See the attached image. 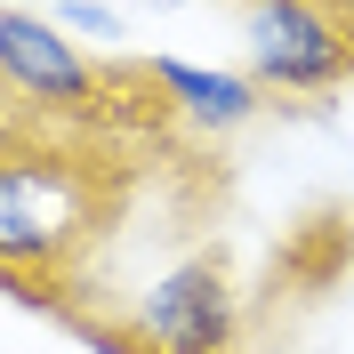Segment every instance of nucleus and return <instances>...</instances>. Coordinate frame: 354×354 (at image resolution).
<instances>
[{
	"label": "nucleus",
	"instance_id": "nucleus-1",
	"mask_svg": "<svg viewBox=\"0 0 354 354\" xmlns=\"http://www.w3.org/2000/svg\"><path fill=\"white\" fill-rule=\"evenodd\" d=\"M97 121L32 113L24 137L0 129V298L73 314L81 266L121 218V161Z\"/></svg>",
	"mask_w": 354,
	"mask_h": 354
},
{
	"label": "nucleus",
	"instance_id": "nucleus-2",
	"mask_svg": "<svg viewBox=\"0 0 354 354\" xmlns=\"http://www.w3.org/2000/svg\"><path fill=\"white\" fill-rule=\"evenodd\" d=\"M242 48L250 81L282 97H314L354 73V24L330 0H242Z\"/></svg>",
	"mask_w": 354,
	"mask_h": 354
},
{
	"label": "nucleus",
	"instance_id": "nucleus-3",
	"mask_svg": "<svg viewBox=\"0 0 354 354\" xmlns=\"http://www.w3.org/2000/svg\"><path fill=\"white\" fill-rule=\"evenodd\" d=\"M0 81L24 105L65 113V121H113V81L65 41V24L32 17V8H0Z\"/></svg>",
	"mask_w": 354,
	"mask_h": 354
},
{
	"label": "nucleus",
	"instance_id": "nucleus-4",
	"mask_svg": "<svg viewBox=\"0 0 354 354\" xmlns=\"http://www.w3.org/2000/svg\"><path fill=\"white\" fill-rule=\"evenodd\" d=\"M137 330L153 338L161 354H242V290L225 274L218 250L169 266L145 306H137Z\"/></svg>",
	"mask_w": 354,
	"mask_h": 354
},
{
	"label": "nucleus",
	"instance_id": "nucleus-5",
	"mask_svg": "<svg viewBox=\"0 0 354 354\" xmlns=\"http://www.w3.org/2000/svg\"><path fill=\"white\" fill-rule=\"evenodd\" d=\"M153 88L169 97V113H185L194 129L225 137V129H242V121H258V81L250 73H209V65H185V57H153Z\"/></svg>",
	"mask_w": 354,
	"mask_h": 354
},
{
	"label": "nucleus",
	"instance_id": "nucleus-6",
	"mask_svg": "<svg viewBox=\"0 0 354 354\" xmlns=\"http://www.w3.org/2000/svg\"><path fill=\"white\" fill-rule=\"evenodd\" d=\"M65 322H73V338H81L88 354H161L137 322H113V314H97V306H73Z\"/></svg>",
	"mask_w": 354,
	"mask_h": 354
},
{
	"label": "nucleus",
	"instance_id": "nucleus-7",
	"mask_svg": "<svg viewBox=\"0 0 354 354\" xmlns=\"http://www.w3.org/2000/svg\"><path fill=\"white\" fill-rule=\"evenodd\" d=\"M57 24L65 32H88V41H113L121 32V17H113L105 0H57Z\"/></svg>",
	"mask_w": 354,
	"mask_h": 354
}]
</instances>
